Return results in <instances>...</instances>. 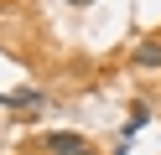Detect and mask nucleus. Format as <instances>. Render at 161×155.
<instances>
[{
    "label": "nucleus",
    "mask_w": 161,
    "mask_h": 155,
    "mask_svg": "<svg viewBox=\"0 0 161 155\" xmlns=\"http://www.w3.org/2000/svg\"><path fill=\"white\" fill-rule=\"evenodd\" d=\"M42 145H47V155H57V150H83L88 140H83V134H68V129H52Z\"/></svg>",
    "instance_id": "obj_1"
},
{
    "label": "nucleus",
    "mask_w": 161,
    "mask_h": 155,
    "mask_svg": "<svg viewBox=\"0 0 161 155\" xmlns=\"http://www.w3.org/2000/svg\"><path fill=\"white\" fill-rule=\"evenodd\" d=\"M130 62L146 67V72H156V67H161V41H140V47L130 52Z\"/></svg>",
    "instance_id": "obj_2"
},
{
    "label": "nucleus",
    "mask_w": 161,
    "mask_h": 155,
    "mask_svg": "<svg viewBox=\"0 0 161 155\" xmlns=\"http://www.w3.org/2000/svg\"><path fill=\"white\" fill-rule=\"evenodd\" d=\"M57 155H94V150H88V145H83V150H57Z\"/></svg>",
    "instance_id": "obj_3"
},
{
    "label": "nucleus",
    "mask_w": 161,
    "mask_h": 155,
    "mask_svg": "<svg viewBox=\"0 0 161 155\" xmlns=\"http://www.w3.org/2000/svg\"><path fill=\"white\" fill-rule=\"evenodd\" d=\"M68 5H88V0H68Z\"/></svg>",
    "instance_id": "obj_4"
}]
</instances>
